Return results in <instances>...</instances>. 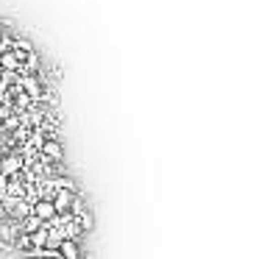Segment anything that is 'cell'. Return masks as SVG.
<instances>
[{
	"mask_svg": "<svg viewBox=\"0 0 259 259\" xmlns=\"http://www.w3.org/2000/svg\"><path fill=\"white\" fill-rule=\"evenodd\" d=\"M25 167V159L20 153H9V156H0V173L6 176V179H14L20 176V170Z\"/></svg>",
	"mask_w": 259,
	"mask_h": 259,
	"instance_id": "1",
	"label": "cell"
},
{
	"mask_svg": "<svg viewBox=\"0 0 259 259\" xmlns=\"http://www.w3.org/2000/svg\"><path fill=\"white\" fill-rule=\"evenodd\" d=\"M39 151H42V156H45L48 162H62V159H64V148H62V142H59L56 137H48V140H42Z\"/></svg>",
	"mask_w": 259,
	"mask_h": 259,
	"instance_id": "2",
	"label": "cell"
},
{
	"mask_svg": "<svg viewBox=\"0 0 259 259\" xmlns=\"http://www.w3.org/2000/svg\"><path fill=\"white\" fill-rule=\"evenodd\" d=\"M31 212H34L39 220H45V223H51V220L59 214L56 206H53V201H48V198H39V201L31 203Z\"/></svg>",
	"mask_w": 259,
	"mask_h": 259,
	"instance_id": "3",
	"label": "cell"
},
{
	"mask_svg": "<svg viewBox=\"0 0 259 259\" xmlns=\"http://www.w3.org/2000/svg\"><path fill=\"white\" fill-rule=\"evenodd\" d=\"M59 256L62 259H81V248H78V240H62L59 242Z\"/></svg>",
	"mask_w": 259,
	"mask_h": 259,
	"instance_id": "4",
	"label": "cell"
},
{
	"mask_svg": "<svg viewBox=\"0 0 259 259\" xmlns=\"http://www.w3.org/2000/svg\"><path fill=\"white\" fill-rule=\"evenodd\" d=\"M42 226H45V220H39L34 212H31L28 218L20 220V231H23V234H34V231H39V229H42Z\"/></svg>",
	"mask_w": 259,
	"mask_h": 259,
	"instance_id": "5",
	"label": "cell"
},
{
	"mask_svg": "<svg viewBox=\"0 0 259 259\" xmlns=\"http://www.w3.org/2000/svg\"><path fill=\"white\" fill-rule=\"evenodd\" d=\"M3 128H9V131H14V128H20V120L17 117H9L6 123H3Z\"/></svg>",
	"mask_w": 259,
	"mask_h": 259,
	"instance_id": "6",
	"label": "cell"
},
{
	"mask_svg": "<svg viewBox=\"0 0 259 259\" xmlns=\"http://www.w3.org/2000/svg\"><path fill=\"white\" fill-rule=\"evenodd\" d=\"M0 64H3V67H17V59H14V56H3V59H0Z\"/></svg>",
	"mask_w": 259,
	"mask_h": 259,
	"instance_id": "7",
	"label": "cell"
},
{
	"mask_svg": "<svg viewBox=\"0 0 259 259\" xmlns=\"http://www.w3.org/2000/svg\"><path fill=\"white\" fill-rule=\"evenodd\" d=\"M6 187H9V179L3 173H0V192H6Z\"/></svg>",
	"mask_w": 259,
	"mask_h": 259,
	"instance_id": "8",
	"label": "cell"
},
{
	"mask_svg": "<svg viewBox=\"0 0 259 259\" xmlns=\"http://www.w3.org/2000/svg\"><path fill=\"white\" fill-rule=\"evenodd\" d=\"M9 218V212H6V206H3V203H0V223H3V220Z\"/></svg>",
	"mask_w": 259,
	"mask_h": 259,
	"instance_id": "9",
	"label": "cell"
},
{
	"mask_svg": "<svg viewBox=\"0 0 259 259\" xmlns=\"http://www.w3.org/2000/svg\"><path fill=\"white\" fill-rule=\"evenodd\" d=\"M56 259H62V256H56Z\"/></svg>",
	"mask_w": 259,
	"mask_h": 259,
	"instance_id": "10",
	"label": "cell"
}]
</instances>
